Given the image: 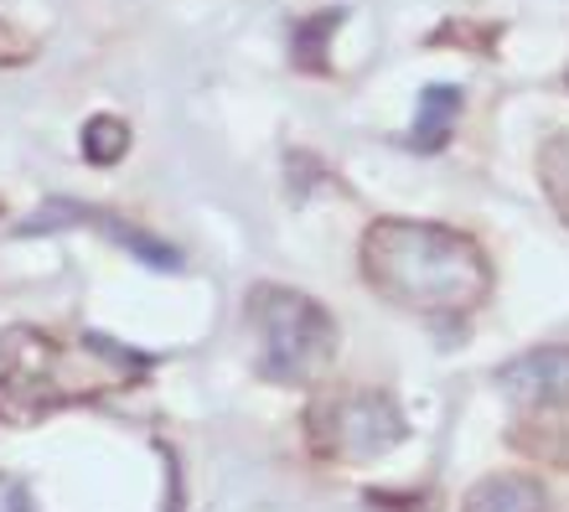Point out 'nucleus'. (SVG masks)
<instances>
[{
  "instance_id": "f257e3e1",
  "label": "nucleus",
  "mask_w": 569,
  "mask_h": 512,
  "mask_svg": "<svg viewBox=\"0 0 569 512\" xmlns=\"http://www.w3.org/2000/svg\"><path fill=\"white\" fill-rule=\"evenodd\" d=\"M368 290L415 317H471L492 295V264L461 228L420 218H378L358 243Z\"/></svg>"
},
{
  "instance_id": "f03ea898",
  "label": "nucleus",
  "mask_w": 569,
  "mask_h": 512,
  "mask_svg": "<svg viewBox=\"0 0 569 512\" xmlns=\"http://www.w3.org/2000/svg\"><path fill=\"white\" fill-rule=\"evenodd\" d=\"M146 373V352L109 342V337H83L78 347H62L31 327H6L0 332V420L27 430L78 399H99L109 389L140 383Z\"/></svg>"
},
{
  "instance_id": "7ed1b4c3",
  "label": "nucleus",
  "mask_w": 569,
  "mask_h": 512,
  "mask_svg": "<svg viewBox=\"0 0 569 512\" xmlns=\"http://www.w3.org/2000/svg\"><path fill=\"white\" fill-rule=\"evenodd\" d=\"M243 317L259 337V373L290 389H306L337 358V321L327 305L284 285H254L243 301Z\"/></svg>"
},
{
  "instance_id": "20e7f679",
  "label": "nucleus",
  "mask_w": 569,
  "mask_h": 512,
  "mask_svg": "<svg viewBox=\"0 0 569 512\" xmlns=\"http://www.w3.org/2000/svg\"><path fill=\"white\" fill-rule=\"evenodd\" d=\"M306 440L321 461L368 466L405 445L409 420L383 389H327L306 409Z\"/></svg>"
},
{
  "instance_id": "39448f33",
  "label": "nucleus",
  "mask_w": 569,
  "mask_h": 512,
  "mask_svg": "<svg viewBox=\"0 0 569 512\" xmlns=\"http://www.w3.org/2000/svg\"><path fill=\"white\" fill-rule=\"evenodd\" d=\"M492 383L523 409L569 404V347H533L523 358L502 362Z\"/></svg>"
},
{
  "instance_id": "423d86ee",
  "label": "nucleus",
  "mask_w": 569,
  "mask_h": 512,
  "mask_svg": "<svg viewBox=\"0 0 569 512\" xmlns=\"http://www.w3.org/2000/svg\"><path fill=\"white\" fill-rule=\"evenodd\" d=\"M512 451H523L539 466L569 471V404H549V409H528L523 420L508 430Z\"/></svg>"
},
{
  "instance_id": "0eeeda50",
  "label": "nucleus",
  "mask_w": 569,
  "mask_h": 512,
  "mask_svg": "<svg viewBox=\"0 0 569 512\" xmlns=\"http://www.w3.org/2000/svg\"><path fill=\"white\" fill-rule=\"evenodd\" d=\"M37 218H68V223H83V228H99L104 239L124 243L130 254H140L146 264H156V270H177L181 254L171 249V243L150 239V233H140V228H130L124 218H109V212H93V208H73V202H52V208H42Z\"/></svg>"
},
{
  "instance_id": "6e6552de",
  "label": "nucleus",
  "mask_w": 569,
  "mask_h": 512,
  "mask_svg": "<svg viewBox=\"0 0 569 512\" xmlns=\"http://www.w3.org/2000/svg\"><path fill=\"white\" fill-rule=\"evenodd\" d=\"M461 512H543V486L528 471H492L461 498Z\"/></svg>"
},
{
  "instance_id": "1a4fd4ad",
  "label": "nucleus",
  "mask_w": 569,
  "mask_h": 512,
  "mask_svg": "<svg viewBox=\"0 0 569 512\" xmlns=\"http://www.w3.org/2000/svg\"><path fill=\"white\" fill-rule=\"evenodd\" d=\"M456 120H461V89L450 83H430L420 93V109H415V124H409V151H440L450 135H456Z\"/></svg>"
},
{
  "instance_id": "9d476101",
  "label": "nucleus",
  "mask_w": 569,
  "mask_h": 512,
  "mask_svg": "<svg viewBox=\"0 0 569 512\" xmlns=\"http://www.w3.org/2000/svg\"><path fill=\"white\" fill-rule=\"evenodd\" d=\"M124 151H130V124L124 120L93 114V120L83 124V161H89V167H114Z\"/></svg>"
},
{
  "instance_id": "9b49d317",
  "label": "nucleus",
  "mask_w": 569,
  "mask_h": 512,
  "mask_svg": "<svg viewBox=\"0 0 569 512\" xmlns=\"http://www.w3.org/2000/svg\"><path fill=\"white\" fill-rule=\"evenodd\" d=\"M539 181H543V197L555 202V212L569 223V130L565 135H549L539 151Z\"/></svg>"
},
{
  "instance_id": "f8f14e48",
  "label": "nucleus",
  "mask_w": 569,
  "mask_h": 512,
  "mask_svg": "<svg viewBox=\"0 0 569 512\" xmlns=\"http://www.w3.org/2000/svg\"><path fill=\"white\" fill-rule=\"evenodd\" d=\"M31 58H37V42H31L16 21L0 16V68H21V62H31Z\"/></svg>"
},
{
  "instance_id": "ddd939ff",
  "label": "nucleus",
  "mask_w": 569,
  "mask_h": 512,
  "mask_svg": "<svg viewBox=\"0 0 569 512\" xmlns=\"http://www.w3.org/2000/svg\"><path fill=\"white\" fill-rule=\"evenodd\" d=\"M0 512H37V498H31V486L11 471H0Z\"/></svg>"
}]
</instances>
